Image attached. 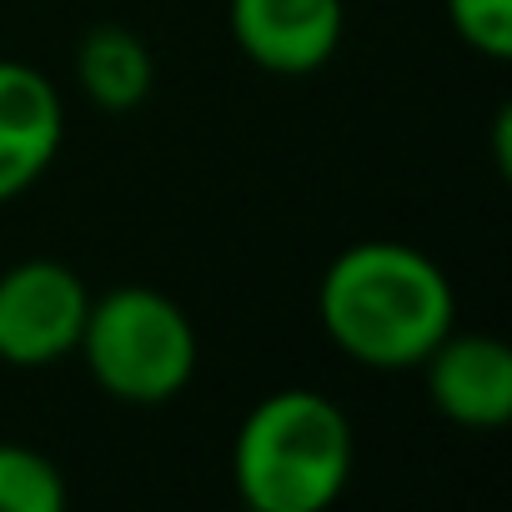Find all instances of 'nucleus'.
Instances as JSON below:
<instances>
[{"mask_svg": "<svg viewBox=\"0 0 512 512\" xmlns=\"http://www.w3.org/2000/svg\"><path fill=\"white\" fill-rule=\"evenodd\" d=\"M352 417L312 392L262 397L231 437V482L251 512H327L352 482Z\"/></svg>", "mask_w": 512, "mask_h": 512, "instance_id": "f03ea898", "label": "nucleus"}, {"mask_svg": "<svg viewBox=\"0 0 512 512\" xmlns=\"http://www.w3.org/2000/svg\"><path fill=\"white\" fill-rule=\"evenodd\" d=\"M327 342L372 372H407L452 332L457 297L447 272L407 241H357L317 287Z\"/></svg>", "mask_w": 512, "mask_h": 512, "instance_id": "f257e3e1", "label": "nucleus"}, {"mask_svg": "<svg viewBox=\"0 0 512 512\" xmlns=\"http://www.w3.org/2000/svg\"><path fill=\"white\" fill-rule=\"evenodd\" d=\"M76 352L96 387L131 407H161L181 397L196 377V327L191 317L156 287H116L91 297Z\"/></svg>", "mask_w": 512, "mask_h": 512, "instance_id": "7ed1b4c3", "label": "nucleus"}, {"mask_svg": "<svg viewBox=\"0 0 512 512\" xmlns=\"http://www.w3.org/2000/svg\"><path fill=\"white\" fill-rule=\"evenodd\" d=\"M66 141V106L41 66L0 61V206L26 196Z\"/></svg>", "mask_w": 512, "mask_h": 512, "instance_id": "0eeeda50", "label": "nucleus"}, {"mask_svg": "<svg viewBox=\"0 0 512 512\" xmlns=\"http://www.w3.org/2000/svg\"><path fill=\"white\" fill-rule=\"evenodd\" d=\"M91 292L56 256H26L0 272V362L41 372L76 352Z\"/></svg>", "mask_w": 512, "mask_h": 512, "instance_id": "20e7f679", "label": "nucleus"}, {"mask_svg": "<svg viewBox=\"0 0 512 512\" xmlns=\"http://www.w3.org/2000/svg\"><path fill=\"white\" fill-rule=\"evenodd\" d=\"M427 402L457 427H502L512 417V347L487 332H447L427 357Z\"/></svg>", "mask_w": 512, "mask_h": 512, "instance_id": "423d86ee", "label": "nucleus"}, {"mask_svg": "<svg viewBox=\"0 0 512 512\" xmlns=\"http://www.w3.org/2000/svg\"><path fill=\"white\" fill-rule=\"evenodd\" d=\"M66 477L61 467L21 442H0V512H61Z\"/></svg>", "mask_w": 512, "mask_h": 512, "instance_id": "1a4fd4ad", "label": "nucleus"}, {"mask_svg": "<svg viewBox=\"0 0 512 512\" xmlns=\"http://www.w3.org/2000/svg\"><path fill=\"white\" fill-rule=\"evenodd\" d=\"M76 86L96 111H111V116L136 111L156 86L151 46L126 26H91L76 46Z\"/></svg>", "mask_w": 512, "mask_h": 512, "instance_id": "6e6552de", "label": "nucleus"}, {"mask_svg": "<svg viewBox=\"0 0 512 512\" xmlns=\"http://www.w3.org/2000/svg\"><path fill=\"white\" fill-rule=\"evenodd\" d=\"M347 31L342 0H231V36L251 66L272 76L322 71Z\"/></svg>", "mask_w": 512, "mask_h": 512, "instance_id": "39448f33", "label": "nucleus"}, {"mask_svg": "<svg viewBox=\"0 0 512 512\" xmlns=\"http://www.w3.org/2000/svg\"><path fill=\"white\" fill-rule=\"evenodd\" d=\"M447 21L462 46L487 61L512 56V0H447Z\"/></svg>", "mask_w": 512, "mask_h": 512, "instance_id": "9d476101", "label": "nucleus"}]
</instances>
